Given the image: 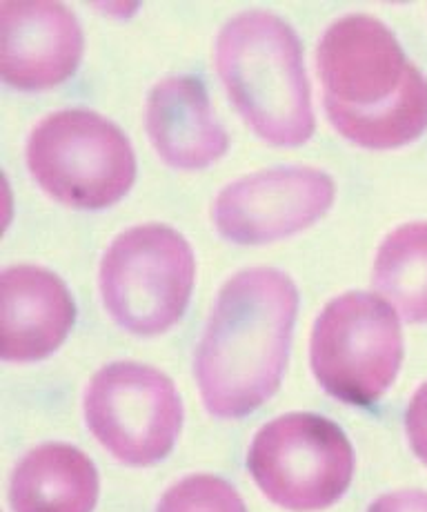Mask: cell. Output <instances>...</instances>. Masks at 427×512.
<instances>
[{
    "label": "cell",
    "instance_id": "1",
    "mask_svg": "<svg viewBox=\"0 0 427 512\" xmlns=\"http://www.w3.org/2000/svg\"><path fill=\"white\" fill-rule=\"evenodd\" d=\"M296 312L299 290L281 270H243L223 285L196 350V381L212 415L241 419L274 395Z\"/></svg>",
    "mask_w": 427,
    "mask_h": 512
},
{
    "label": "cell",
    "instance_id": "2",
    "mask_svg": "<svg viewBox=\"0 0 427 512\" xmlns=\"http://www.w3.org/2000/svg\"><path fill=\"white\" fill-rule=\"evenodd\" d=\"M325 112L336 132L370 150H392L427 130V78L372 16H345L319 45Z\"/></svg>",
    "mask_w": 427,
    "mask_h": 512
},
{
    "label": "cell",
    "instance_id": "3",
    "mask_svg": "<svg viewBox=\"0 0 427 512\" xmlns=\"http://www.w3.org/2000/svg\"><path fill=\"white\" fill-rule=\"evenodd\" d=\"M216 67L238 112L261 139L272 145L310 141V81L290 25L270 12L232 18L218 34Z\"/></svg>",
    "mask_w": 427,
    "mask_h": 512
},
{
    "label": "cell",
    "instance_id": "4",
    "mask_svg": "<svg viewBox=\"0 0 427 512\" xmlns=\"http://www.w3.org/2000/svg\"><path fill=\"white\" fill-rule=\"evenodd\" d=\"M194 277L190 243L170 225L147 223L116 236L98 281L109 317L138 337H154L181 321Z\"/></svg>",
    "mask_w": 427,
    "mask_h": 512
},
{
    "label": "cell",
    "instance_id": "5",
    "mask_svg": "<svg viewBox=\"0 0 427 512\" xmlns=\"http://www.w3.org/2000/svg\"><path fill=\"white\" fill-rule=\"evenodd\" d=\"M27 165L49 196L78 210L109 208L136 179V156L127 136L89 110L43 118L29 136Z\"/></svg>",
    "mask_w": 427,
    "mask_h": 512
},
{
    "label": "cell",
    "instance_id": "6",
    "mask_svg": "<svg viewBox=\"0 0 427 512\" xmlns=\"http://www.w3.org/2000/svg\"><path fill=\"white\" fill-rule=\"evenodd\" d=\"M312 372L327 395L370 406L392 386L403 361L399 317L379 294L347 292L325 305L312 332Z\"/></svg>",
    "mask_w": 427,
    "mask_h": 512
},
{
    "label": "cell",
    "instance_id": "7",
    "mask_svg": "<svg viewBox=\"0 0 427 512\" xmlns=\"http://www.w3.org/2000/svg\"><path fill=\"white\" fill-rule=\"evenodd\" d=\"M247 466L276 506L316 512L336 504L350 488L354 450L334 421L292 412L256 432Z\"/></svg>",
    "mask_w": 427,
    "mask_h": 512
},
{
    "label": "cell",
    "instance_id": "8",
    "mask_svg": "<svg viewBox=\"0 0 427 512\" xmlns=\"http://www.w3.org/2000/svg\"><path fill=\"white\" fill-rule=\"evenodd\" d=\"M92 435L127 466H152L170 455L181 435L183 403L163 372L121 361L96 372L85 392Z\"/></svg>",
    "mask_w": 427,
    "mask_h": 512
},
{
    "label": "cell",
    "instance_id": "9",
    "mask_svg": "<svg viewBox=\"0 0 427 512\" xmlns=\"http://www.w3.org/2000/svg\"><path fill=\"white\" fill-rule=\"evenodd\" d=\"M336 185L316 167H278L227 185L214 223L227 241L261 245L310 228L332 208Z\"/></svg>",
    "mask_w": 427,
    "mask_h": 512
},
{
    "label": "cell",
    "instance_id": "10",
    "mask_svg": "<svg viewBox=\"0 0 427 512\" xmlns=\"http://www.w3.org/2000/svg\"><path fill=\"white\" fill-rule=\"evenodd\" d=\"M83 56V29L63 3H0V76L16 90H49L74 76Z\"/></svg>",
    "mask_w": 427,
    "mask_h": 512
},
{
    "label": "cell",
    "instance_id": "11",
    "mask_svg": "<svg viewBox=\"0 0 427 512\" xmlns=\"http://www.w3.org/2000/svg\"><path fill=\"white\" fill-rule=\"evenodd\" d=\"M76 303L54 272L14 265L0 277V354L5 361H38L67 339Z\"/></svg>",
    "mask_w": 427,
    "mask_h": 512
},
{
    "label": "cell",
    "instance_id": "12",
    "mask_svg": "<svg viewBox=\"0 0 427 512\" xmlns=\"http://www.w3.org/2000/svg\"><path fill=\"white\" fill-rule=\"evenodd\" d=\"M147 134L156 154L178 170H201L230 147L203 83L192 76H170L150 92Z\"/></svg>",
    "mask_w": 427,
    "mask_h": 512
},
{
    "label": "cell",
    "instance_id": "13",
    "mask_svg": "<svg viewBox=\"0 0 427 512\" xmlns=\"http://www.w3.org/2000/svg\"><path fill=\"white\" fill-rule=\"evenodd\" d=\"M98 501V472L67 443H45L18 464L9 484L14 512H92Z\"/></svg>",
    "mask_w": 427,
    "mask_h": 512
},
{
    "label": "cell",
    "instance_id": "14",
    "mask_svg": "<svg viewBox=\"0 0 427 512\" xmlns=\"http://www.w3.org/2000/svg\"><path fill=\"white\" fill-rule=\"evenodd\" d=\"M372 283L405 321H427V223H407L381 243Z\"/></svg>",
    "mask_w": 427,
    "mask_h": 512
},
{
    "label": "cell",
    "instance_id": "15",
    "mask_svg": "<svg viewBox=\"0 0 427 512\" xmlns=\"http://www.w3.org/2000/svg\"><path fill=\"white\" fill-rule=\"evenodd\" d=\"M156 512H247L241 495L221 477L192 475L165 492Z\"/></svg>",
    "mask_w": 427,
    "mask_h": 512
},
{
    "label": "cell",
    "instance_id": "16",
    "mask_svg": "<svg viewBox=\"0 0 427 512\" xmlns=\"http://www.w3.org/2000/svg\"><path fill=\"white\" fill-rule=\"evenodd\" d=\"M405 428L414 455L427 466V383L416 390L410 406H407Z\"/></svg>",
    "mask_w": 427,
    "mask_h": 512
},
{
    "label": "cell",
    "instance_id": "17",
    "mask_svg": "<svg viewBox=\"0 0 427 512\" xmlns=\"http://www.w3.org/2000/svg\"><path fill=\"white\" fill-rule=\"evenodd\" d=\"M367 512H427V492L401 490L376 499Z\"/></svg>",
    "mask_w": 427,
    "mask_h": 512
}]
</instances>
